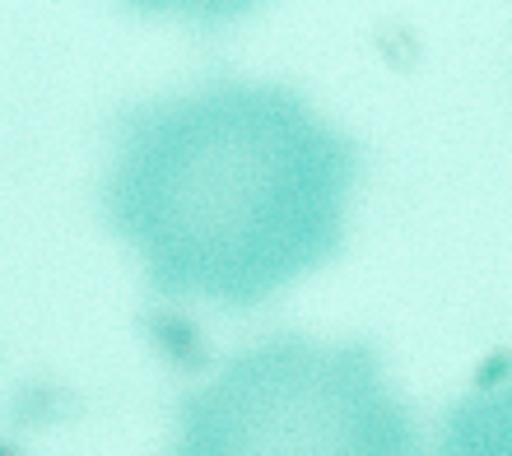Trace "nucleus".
<instances>
[{
    "label": "nucleus",
    "mask_w": 512,
    "mask_h": 456,
    "mask_svg": "<svg viewBox=\"0 0 512 456\" xmlns=\"http://www.w3.org/2000/svg\"><path fill=\"white\" fill-rule=\"evenodd\" d=\"M433 456H512V354L489 359L443 415Z\"/></svg>",
    "instance_id": "nucleus-3"
},
{
    "label": "nucleus",
    "mask_w": 512,
    "mask_h": 456,
    "mask_svg": "<svg viewBox=\"0 0 512 456\" xmlns=\"http://www.w3.org/2000/svg\"><path fill=\"white\" fill-rule=\"evenodd\" d=\"M0 456H19V452H10V447H0Z\"/></svg>",
    "instance_id": "nucleus-4"
},
{
    "label": "nucleus",
    "mask_w": 512,
    "mask_h": 456,
    "mask_svg": "<svg viewBox=\"0 0 512 456\" xmlns=\"http://www.w3.org/2000/svg\"><path fill=\"white\" fill-rule=\"evenodd\" d=\"M359 149L284 84L215 80L117 121L112 233L159 298L256 308L340 252Z\"/></svg>",
    "instance_id": "nucleus-1"
},
{
    "label": "nucleus",
    "mask_w": 512,
    "mask_h": 456,
    "mask_svg": "<svg viewBox=\"0 0 512 456\" xmlns=\"http://www.w3.org/2000/svg\"><path fill=\"white\" fill-rule=\"evenodd\" d=\"M173 456H419L368 345L266 336L177 405Z\"/></svg>",
    "instance_id": "nucleus-2"
}]
</instances>
